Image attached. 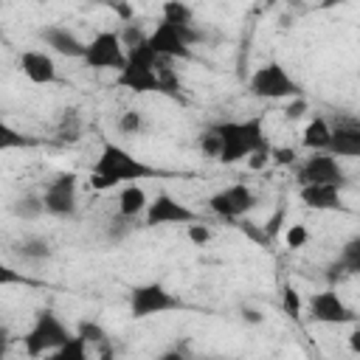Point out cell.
I'll list each match as a JSON object with an SVG mask.
<instances>
[{
  "label": "cell",
  "mask_w": 360,
  "mask_h": 360,
  "mask_svg": "<svg viewBox=\"0 0 360 360\" xmlns=\"http://www.w3.org/2000/svg\"><path fill=\"white\" fill-rule=\"evenodd\" d=\"M166 62L169 59H160L143 39L135 48H127V62L115 73V84L129 93H163L180 98V82Z\"/></svg>",
  "instance_id": "cell-1"
},
{
  "label": "cell",
  "mask_w": 360,
  "mask_h": 360,
  "mask_svg": "<svg viewBox=\"0 0 360 360\" xmlns=\"http://www.w3.org/2000/svg\"><path fill=\"white\" fill-rule=\"evenodd\" d=\"M158 177H169V172L135 158L127 146L115 143V141H104L101 152L90 169V186L96 191H110L115 186H127V183H141V180H158Z\"/></svg>",
  "instance_id": "cell-2"
},
{
  "label": "cell",
  "mask_w": 360,
  "mask_h": 360,
  "mask_svg": "<svg viewBox=\"0 0 360 360\" xmlns=\"http://www.w3.org/2000/svg\"><path fill=\"white\" fill-rule=\"evenodd\" d=\"M211 132L217 135V160L225 166H233L253 155L256 149L270 146V138L264 132V118H233V121H217L211 124Z\"/></svg>",
  "instance_id": "cell-3"
},
{
  "label": "cell",
  "mask_w": 360,
  "mask_h": 360,
  "mask_svg": "<svg viewBox=\"0 0 360 360\" xmlns=\"http://www.w3.org/2000/svg\"><path fill=\"white\" fill-rule=\"evenodd\" d=\"M202 39V31L197 22L191 25H177L160 20L155 28L146 31V45L160 56V59H180L188 62L194 59V45Z\"/></svg>",
  "instance_id": "cell-4"
},
{
  "label": "cell",
  "mask_w": 360,
  "mask_h": 360,
  "mask_svg": "<svg viewBox=\"0 0 360 360\" xmlns=\"http://www.w3.org/2000/svg\"><path fill=\"white\" fill-rule=\"evenodd\" d=\"M70 335H73V329L56 315V309L42 307V309H37L34 323H31L28 332L22 335V349H25L28 357L53 354Z\"/></svg>",
  "instance_id": "cell-5"
},
{
  "label": "cell",
  "mask_w": 360,
  "mask_h": 360,
  "mask_svg": "<svg viewBox=\"0 0 360 360\" xmlns=\"http://www.w3.org/2000/svg\"><path fill=\"white\" fill-rule=\"evenodd\" d=\"M248 93L262 101H281L301 96V82L276 59L259 65L248 79Z\"/></svg>",
  "instance_id": "cell-6"
},
{
  "label": "cell",
  "mask_w": 360,
  "mask_h": 360,
  "mask_svg": "<svg viewBox=\"0 0 360 360\" xmlns=\"http://www.w3.org/2000/svg\"><path fill=\"white\" fill-rule=\"evenodd\" d=\"M183 307H186L183 298L160 281H143V284H135L129 290V315L135 321L163 315V312H174V309H183Z\"/></svg>",
  "instance_id": "cell-7"
},
{
  "label": "cell",
  "mask_w": 360,
  "mask_h": 360,
  "mask_svg": "<svg viewBox=\"0 0 360 360\" xmlns=\"http://www.w3.org/2000/svg\"><path fill=\"white\" fill-rule=\"evenodd\" d=\"M259 205V194L248 186V183H231L222 186L219 191H214L208 197V211L225 222H236L245 219L253 208Z\"/></svg>",
  "instance_id": "cell-8"
},
{
  "label": "cell",
  "mask_w": 360,
  "mask_h": 360,
  "mask_svg": "<svg viewBox=\"0 0 360 360\" xmlns=\"http://www.w3.org/2000/svg\"><path fill=\"white\" fill-rule=\"evenodd\" d=\"M42 202H45V214L56 217V219H70L79 211V180L73 172H59L53 174L45 188H42Z\"/></svg>",
  "instance_id": "cell-9"
},
{
  "label": "cell",
  "mask_w": 360,
  "mask_h": 360,
  "mask_svg": "<svg viewBox=\"0 0 360 360\" xmlns=\"http://www.w3.org/2000/svg\"><path fill=\"white\" fill-rule=\"evenodd\" d=\"M194 219H200V214L194 208H188L186 202H180L169 191H158L146 202V211L141 217V225L143 228H166V225H183L186 228Z\"/></svg>",
  "instance_id": "cell-10"
},
{
  "label": "cell",
  "mask_w": 360,
  "mask_h": 360,
  "mask_svg": "<svg viewBox=\"0 0 360 360\" xmlns=\"http://www.w3.org/2000/svg\"><path fill=\"white\" fill-rule=\"evenodd\" d=\"M82 62L93 70H121L127 62V48L121 45L118 31H98L84 42Z\"/></svg>",
  "instance_id": "cell-11"
},
{
  "label": "cell",
  "mask_w": 360,
  "mask_h": 360,
  "mask_svg": "<svg viewBox=\"0 0 360 360\" xmlns=\"http://www.w3.org/2000/svg\"><path fill=\"white\" fill-rule=\"evenodd\" d=\"M307 312L312 323L323 326H343V323H357V312L343 301L338 287H326L321 292H312L307 301Z\"/></svg>",
  "instance_id": "cell-12"
},
{
  "label": "cell",
  "mask_w": 360,
  "mask_h": 360,
  "mask_svg": "<svg viewBox=\"0 0 360 360\" xmlns=\"http://www.w3.org/2000/svg\"><path fill=\"white\" fill-rule=\"evenodd\" d=\"M295 183L309 186V183H335L346 188V169L340 158L332 152H309L298 166H295Z\"/></svg>",
  "instance_id": "cell-13"
},
{
  "label": "cell",
  "mask_w": 360,
  "mask_h": 360,
  "mask_svg": "<svg viewBox=\"0 0 360 360\" xmlns=\"http://www.w3.org/2000/svg\"><path fill=\"white\" fill-rule=\"evenodd\" d=\"M17 65H20V73L31 84H53V82H59V68H56V59H53L51 51H39V48L22 51Z\"/></svg>",
  "instance_id": "cell-14"
},
{
  "label": "cell",
  "mask_w": 360,
  "mask_h": 360,
  "mask_svg": "<svg viewBox=\"0 0 360 360\" xmlns=\"http://www.w3.org/2000/svg\"><path fill=\"white\" fill-rule=\"evenodd\" d=\"M39 42L51 51V53H59V56H68V59H82L84 53V42L79 39L76 31H70L68 25H59V22H51V25H42L37 31Z\"/></svg>",
  "instance_id": "cell-15"
},
{
  "label": "cell",
  "mask_w": 360,
  "mask_h": 360,
  "mask_svg": "<svg viewBox=\"0 0 360 360\" xmlns=\"http://www.w3.org/2000/svg\"><path fill=\"white\" fill-rule=\"evenodd\" d=\"M335 158H360V121L338 118L329 121V149Z\"/></svg>",
  "instance_id": "cell-16"
},
{
  "label": "cell",
  "mask_w": 360,
  "mask_h": 360,
  "mask_svg": "<svg viewBox=\"0 0 360 360\" xmlns=\"http://www.w3.org/2000/svg\"><path fill=\"white\" fill-rule=\"evenodd\" d=\"M298 200L312 211H346L343 205V186L335 183H309L298 186Z\"/></svg>",
  "instance_id": "cell-17"
},
{
  "label": "cell",
  "mask_w": 360,
  "mask_h": 360,
  "mask_svg": "<svg viewBox=\"0 0 360 360\" xmlns=\"http://www.w3.org/2000/svg\"><path fill=\"white\" fill-rule=\"evenodd\" d=\"M146 202H149L146 188H143L141 183H127V186H121V191H118V205H115V208H118V217L138 222V219L143 217V211H146Z\"/></svg>",
  "instance_id": "cell-18"
},
{
  "label": "cell",
  "mask_w": 360,
  "mask_h": 360,
  "mask_svg": "<svg viewBox=\"0 0 360 360\" xmlns=\"http://www.w3.org/2000/svg\"><path fill=\"white\" fill-rule=\"evenodd\" d=\"M11 253L17 259H22L25 264H42V262H48L53 256V248H51V242L45 236L28 233V236H22V239H17L11 245Z\"/></svg>",
  "instance_id": "cell-19"
},
{
  "label": "cell",
  "mask_w": 360,
  "mask_h": 360,
  "mask_svg": "<svg viewBox=\"0 0 360 360\" xmlns=\"http://www.w3.org/2000/svg\"><path fill=\"white\" fill-rule=\"evenodd\" d=\"M73 332L90 346V352H96V354H101V357H110L112 354V346H110V332L98 323V321H93V318H82V321H76V326H73Z\"/></svg>",
  "instance_id": "cell-20"
},
{
  "label": "cell",
  "mask_w": 360,
  "mask_h": 360,
  "mask_svg": "<svg viewBox=\"0 0 360 360\" xmlns=\"http://www.w3.org/2000/svg\"><path fill=\"white\" fill-rule=\"evenodd\" d=\"M301 146L307 152H326L329 149V118H323V115L309 118L301 132Z\"/></svg>",
  "instance_id": "cell-21"
},
{
  "label": "cell",
  "mask_w": 360,
  "mask_h": 360,
  "mask_svg": "<svg viewBox=\"0 0 360 360\" xmlns=\"http://www.w3.org/2000/svg\"><path fill=\"white\" fill-rule=\"evenodd\" d=\"M11 214L22 222H37L45 217V202H42V194H22L11 202Z\"/></svg>",
  "instance_id": "cell-22"
},
{
  "label": "cell",
  "mask_w": 360,
  "mask_h": 360,
  "mask_svg": "<svg viewBox=\"0 0 360 360\" xmlns=\"http://www.w3.org/2000/svg\"><path fill=\"white\" fill-rule=\"evenodd\" d=\"M39 141L31 135H22L17 127H11L3 115H0V152H11V149H31Z\"/></svg>",
  "instance_id": "cell-23"
},
{
  "label": "cell",
  "mask_w": 360,
  "mask_h": 360,
  "mask_svg": "<svg viewBox=\"0 0 360 360\" xmlns=\"http://www.w3.org/2000/svg\"><path fill=\"white\" fill-rule=\"evenodd\" d=\"M335 262H338V267H340L346 276H357V273H360V236L346 239Z\"/></svg>",
  "instance_id": "cell-24"
},
{
  "label": "cell",
  "mask_w": 360,
  "mask_h": 360,
  "mask_svg": "<svg viewBox=\"0 0 360 360\" xmlns=\"http://www.w3.org/2000/svg\"><path fill=\"white\" fill-rule=\"evenodd\" d=\"M160 20L177 22V25H191L194 22V8L186 0H166L160 8Z\"/></svg>",
  "instance_id": "cell-25"
},
{
  "label": "cell",
  "mask_w": 360,
  "mask_h": 360,
  "mask_svg": "<svg viewBox=\"0 0 360 360\" xmlns=\"http://www.w3.org/2000/svg\"><path fill=\"white\" fill-rule=\"evenodd\" d=\"M90 354H93V352H90V346H87L76 332H73V335H70V338H68V340L53 352V357H56V360H87Z\"/></svg>",
  "instance_id": "cell-26"
},
{
  "label": "cell",
  "mask_w": 360,
  "mask_h": 360,
  "mask_svg": "<svg viewBox=\"0 0 360 360\" xmlns=\"http://www.w3.org/2000/svg\"><path fill=\"white\" fill-rule=\"evenodd\" d=\"M146 129V118H143V110H135V107H129V110H124L121 115H118V132L121 135H141Z\"/></svg>",
  "instance_id": "cell-27"
},
{
  "label": "cell",
  "mask_w": 360,
  "mask_h": 360,
  "mask_svg": "<svg viewBox=\"0 0 360 360\" xmlns=\"http://www.w3.org/2000/svg\"><path fill=\"white\" fill-rule=\"evenodd\" d=\"M14 284L31 287V284H37V281H34L28 273H22V270H17L14 264H8L6 256H3V250H0V287H14Z\"/></svg>",
  "instance_id": "cell-28"
},
{
  "label": "cell",
  "mask_w": 360,
  "mask_h": 360,
  "mask_svg": "<svg viewBox=\"0 0 360 360\" xmlns=\"http://www.w3.org/2000/svg\"><path fill=\"white\" fill-rule=\"evenodd\" d=\"M186 236H188V242H191V245L202 248V245H208V242H211L214 231H211V225H208V222L194 219V222H188V225H186Z\"/></svg>",
  "instance_id": "cell-29"
},
{
  "label": "cell",
  "mask_w": 360,
  "mask_h": 360,
  "mask_svg": "<svg viewBox=\"0 0 360 360\" xmlns=\"http://www.w3.org/2000/svg\"><path fill=\"white\" fill-rule=\"evenodd\" d=\"M307 242H309V231H307L304 222H292V225H287V231H284V245H287L290 250H301Z\"/></svg>",
  "instance_id": "cell-30"
},
{
  "label": "cell",
  "mask_w": 360,
  "mask_h": 360,
  "mask_svg": "<svg viewBox=\"0 0 360 360\" xmlns=\"http://www.w3.org/2000/svg\"><path fill=\"white\" fill-rule=\"evenodd\" d=\"M281 309L290 318H298L301 315V295H298V290L292 284H284V290H281Z\"/></svg>",
  "instance_id": "cell-31"
},
{
  "label": "cell",
  "mask_w": 360,
  "mask_h": 360,
  "mask_svg": "<svg viewBox=\"0 0 360 360\" xmlns=\"http://www.w3.org/2000/svg\"><path fill=\"white\" fill-rule=\"evenodd\" d=\"M236 225H239V231H242L248 239H253V242H259V245H267V242H270L264 225H256V222H250V219H236Z\"/></svg>",
  "instance_id": "cell-32"
},
{
  "label": "cell",
  "mask_w": 360,
  "mask_h": 360,
  "mask_svg": "<svg viewBox=\"0 0 360 360\" xmlns=\"http://www.w3.org/2000/svg\"><path fill=\"white\" fill-rule=\"evenodd\" d=\"M307 115V98L304 96H295L287 107H284V118L287 121H298V118H304Z\"/></svg>",
  "instance_id": "cell-33"
},
{
  "label": "cell",
  "mask_w": 360,
  "mask_h": 360,
  "mask_svg": "<svg viewBox=\"0 0 360 360\" xmlns=\"http://www.w3.org/2000/svg\"><path fill=\"white\" fill-rule=\"evenodd\" d=\"M295 160H298L295 149H290V146H284V149H273V146H270V163H276V166H292Z\"/></svg>",
  "instance_id": "cell-34"
},
{
  "label": "cell",
  "mask_w": 360,
  "mask_h": 360,
  "mask_svg": "<svg viewBox=\"0 0 360 360\" xmlns=\"http://www.w3.org/2000/svg\"><path fill=\"white\" fill-rule=\"evenodd\" d=\"M245 160H248V166H250L253 172H262V169L270 163V146H264V149H256V152H253V155H248Z\"/></svg>",
  "instance_id": "cell-35"
},
{
  "label": "cell",
  "mask_w": 360,
  "mask_h": 360,
  "mask_svg": "<svg viewBox=\"0 0 360 360\" xmlns=\"http://www.w3.org/2000/svg\"><path fill=\"white\" fill-rule=\"evenodd\" d=\"M200 149H202V155H208V158L217 160V135L211 132V127L200 135Z\"/></svg>",
  "instance_id": "cell-36"
},
{
  "label": "cell",
  "mask_w": 360,
  "mask_h": 360,
  "mask_svg": "<svg viewBox=\"0 0 360 360\" xmlns=\"http://www.w3.org/2000/svg\"><path fill=\"white\" fill-rule=\"evenodd\" d=\"M242 321L250 323V326H259V323L264 321V315H262L259 309H253V307H245V309H242Z\"/></svg>",
  "instance_id": "cell-37"
},
{
  "label": "cell",
  "mask_w": 360,
  "mask_h": 360,
  "mask_svg": "<svg viewBox=\"0 0 360 360\" xmlns=\"http://www.w3.org/2000/svg\"><path fill=\"white\" fill-rule=\"evenodd\" d=\"M8 349H11V332H8V326L0 323V357H6Z\"/></svg>",
  "instance_id": "cell-38"
},
{
  "label": "cell",
  "mask_w": 360,
  "mask_h": 360,
  "mask_svg": "<svg viewBox=\"0 0 360 360\" xmlns=\"http://www.w3.org/2000/svg\"><path fill=\"white\" fill-rule=\"evenodd\" d=\"M349 343H352V352L360 354V329H354V332L349 335Z\"/></svg>",
  "instance_id": "cell-39"
},
{
  "label": "cell",
  "mask_w": 360,
  "mask_h": 360,
  "mask_svg": "<svg viewBox=\"0 0 360 360\" xmlns=\"http://www.w3.org/2000/svg\"><path fill=\"white\" fill-rule=\"evenodd\" d=\"M340 3H346V0H321V8H335Z\"/></svg>",
  "instance_id": "cell-40"
}]
</instances>
